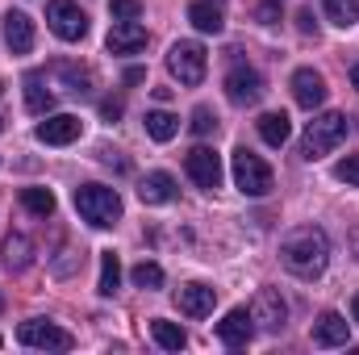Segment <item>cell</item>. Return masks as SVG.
Here are the masks:
<instances>
[{
  "mask_svg": "<svg viewBox=\"0 0 359 355\" xmlns=\"http://www.w3.org/2000/svg\"><path fill=\"white\" fill-rule=\"evenodd\" d=\"M280 260L301 280L322 276L326 264H330V239H326V230L322 226H297V230H288L284 243H280Z\"/></svg>",
  "mask_w": 359,
  "mask_h": 355,
  "instance_id": "1",
  "label": "cell"
},
{
  "mask_svg": "<svg viewBox=\"0 0 359 355\" xmlns=\"http://www.w3.org/2000/svg\"><path fill=\"white\" fill-rule=\"evenodd\" d=\"M76 213L96 230H109L121 217V196H117V188H104V184H80L76 188Z\"/></svg>",
  "mask_w": 359,
  "mask_h": 355,
  "instance_id": "2",
  "label": "cell"
},
{
  "mask_svg": "<svg viewBox=\"0 0 359 355\" xmlns=\"http://www.w3.org/2000/svg\"><path fill=\"white\" fill-rule=\"evenodd\" d=\"M347 117L343 113H322V117H313L309 126H305V138H301V159H322V155H330L343 138H347Z\"/></svg>",
  "mask_w": 359,
  "mask_h": 355,
  "instance_id": "3",
  "label": "cell"
},
{
  "mask_svg": "<svg viewBox=\"0 0 359 355\" xmlns=\"http://www.w3.org/2000/svg\"><path fill=\"white\" fill-rule=\"evenodd\" d=\"M168 67H172V76H176L180 84H201L205 80V67H209V55H205V46L201 42H192V38H180L172 42V51H168Z\"/></svg>",
  "mask_w": 359,
  "mask_h": 355,
  "instance_id": "4",
  "label": "cell"
},
{
  "mask_svg": "<svg viewBox=\"0 0 359 355\" xmlns=\"http://www.w3.org/2000/svg\"><path fill=\"white\" fill-rule=\"evenodd\" d=\"M230 163H234V184H238L247 196H268L271 192V168L255 155V151L238 147V151L230 155Z\"/></svg>",
  "mask_w": 359,
  "mask_h": 355,
  "instance_id": "5",
  "label": "cell"
},
{
  "mask_svg": "<svg viewBox=\"0 0 359 355\" xmlns=\"http://www.w3.org/2000/svg\"><path fill=\"white\" fill-rule=\"evenodd\" d=\"M46 25H50L55 38L80 42V38L88 34V13H84L76 0H50V4H46Z\"/></svg>",
  "mask_w": 359,
  "mask_h": 355,
  "instance_id": "6",
  "label": "cell"
},
{
  "mask_svg": "<svg viewBox=\"0 0 359 355\" xmlns=\"http://www.w3.org/2000/svg\"><path fill=\"white\" fill-rule=\"evenodd\" d=\"M17 339L25 347H34V351H72V335L63 326H55V322H42V318L21 322L17 326Z\"/></svg>",
  "mask_w": 359,
  "mask_h": 355,
  "instance_id": "7",
  "label": "cell"
},
{
  "mask_svg": "<svg viewBox=\"0 0 359 355\" xmlns=\"http://www.w3.org/2000/svg\"><path fill=\"white\" fill-rule=\"evenodd\" d=\"M184 172L192 176L196 188L213 192V188L222 184V155H217V151H209V147H192V151L184 155Z\"/></svg>",
  "mask_w": 359,
  "mask_h": 355,
  "instance_id": "8",
  "label": "cell"
},
{
  "mask_svg": "<svg viewBox=\"0 0 359 355\" xmlns=\"http://www.w3.org/2000/svg\"><path fill=\"white\" fill-rule=\"evenodd\" d=\"M226 96H230L234 105H255V100L264 96V76H259L255 67H247V63H234V67L226 72Z\"/></svg>",
  "mask_w": 359,
  "mask_h": 355,
  "instance_id": "9",
  "label": "cell"
},
{
  "mask_svg": "<svg viewBox=\"0 0 359 355\" xmlns=\"http://www.w3.org/2000/svg\"><path fill=\"white\" fill-rule=\"evenodd\" d=\"M251 322H255L259 330H280V326L288 322V305H284L280 288H259V293H255V301H251Z\"/></svg>",
  "mask_w": 359,
  "mask_h": 355,
  "instance_id": "10",
  "label": "cell"
},
{
  "mask_svg": "<svg viewBox=\"0 0 359 355\" xmlns=\"http://www.w3.org/2000/svg\"><path fill=\"white\" fill-rule=\"evenodd\" d=\"M38 142H46V147H67V142H76L80 134H84V121L76 117V113H55V117H46V121H38Z\"/></svg>",
  "mask_w": 359,
  "mask_h": 355,
  "instance_id": "11",
  "label": "cell"
},
{
  "mask_svg": "<svg viewBox=\"0 0 359 355\" xmlns=\"http://www.w3.org/2000/svg\"><path fill=\"white\" fill-rule=\"evenodd\" d=\"M0 34H4V46H8L13 55H29V51H34V21H29L25 13L8 8L4 21H0Z\"/></svg>",
  "mask_w": 359,
  "mask_h": 355,
  "instance_id": "12",
  "label": "cell"
},
{
  "mask_svg": "<svg viewBox=\"0 0 359 355\" xmlns=\"http://www.w3.org/2000/svg\"><path fill=\"white\" fill-rule=\"evenodd\" d=\"M176 305H180V314H188V318H209L213 305H217V288L192 280V284H184L176 293Z\"/></svg>",
  "mask_w": 359,
  "mask_h": 355,
  "instance_id": "13",
  "label": "cell"
},
{
  "mask_svg": "<svg viewBox=\"0 0 359 355\" xmlns=\"http://www.w3.org/2000/svg\"><path fill=\"white\" fill-rule=\"evenodd\" d=\"M104 46H109L113 55H138V51L147 46V25H138V21H113Z\"/></svg>",
  "mask_w": 359,
  "mask_h": 355,
  "instance_id": "14",
  "label": "cell"
},
{
  "mask_svg": "<svg viewBox=\"0 0 359 355\" xmlns=\"http://www.w3.org/2000/svg\"><path fill=\"white\" fill-rule=\"evenodd\" d=\"M292 100L301 105V109H318L322 100H326V80H322V72H313V67H301L297 76H292Z\"/></svg>",
  "mask_w": 359,
  "mask_h": 355,
  "instance_id": "15",
  "label": "cell"
},
{
  "mask_svg": "<svg viewBox=\"0 0 359 355\" xmlns=\"http://www.w3.org/2000/svg\"><path fill=\"white\" fill-rule=\"evenodd\" d=\"M255 335V322H251V309H230L222 322H217V339L226 347H247Z\"/></svg>",
  "mask_w": 359,
  "mask_h": 355,
  "instance_id": "16",
  "label": "cell"
},
{
  "mask_svg": "<svg viewBox=\"0 0 359 355\" xmlns=\"http://www.w3.org/2000/svg\"><path fill=\"white\" fill-rule=\"evenodd\" d=\"M313 343H318V347H347V343H351V326H347V318L334 314V309H326V314L313 322Z\"/></svg>",
  "mask_w": 359,
  "mask_h": 355,
  "instance_id": "17",
  "label": "cell"
},
{
  "mask_svg": "<svg viewBox=\"0 0 359 355\" xmlns=\"http://www.w3.org/2000/svg\"><path fill=\"white\" fill-rule=\"evenodd\" d=\"M138 196H142V205H168L176 196V180L168 172H147L138 184Z\"/></svg>",
  "mask_w": 359,
  "mask_h": 355,
  "instance_id": "18",
  "label": "cell"
},
{
  "mask_svg": "<svg viewBox=\"0 0 359 355\" xmlns=\"http://www.w3.org/2000/svg\"><path fill=\"white\" fill-rule=\"evenodd\" d=\"M188 21H192L201 34H222V29H226V17H222V8H217L213 0H192V4H188Z\"/></svg>",
  "mask_w": 359,
  "mask_h": 355,
  "instance_id": "19",
  "label": "cell"
},
{
  "mask_svg": "<svg viewBox=\"0 0 359 355\" xmlns=\"http://www.w3.org/2000/svg\"><path fill=\"white\" fill-rule=\"evenodd\" d=\"M25 109H29V113H50V109H55V92L42 84L38 72L25 76Z\"/></svg>",
  "mask_w": 359,
  "mask_h": 355,
  "instance_id": "20",
  "label": "cell"
},
{
  "mask_svg": "<svg viewBox=\"0 0 359 355\" xmlns=\"http://www.w3.org/2000/svg\"><path fill=\"white\" fill-rule=\"evenodd\" d=\"M255 126H259V138H264L268 147H284V142H288V134H292L288 113H264Z\"/></svg>",
  "mask_w": 359,
  "mask_h": 355,
  "instance_id": "21",
  "label": "cell"
},
{
  "mask_svg": "<svg viewBox=\"0 0 359 355\" xmlns=\"http://www.w3.org/2000/svg\"><path fill=\"white\" fill-rule=\"evenodd\" d=\"M147 134H151L155 142H172L180 134V117H172L168 109H151V113H147Z\"/></svg>",
  "mask_w": 359,
  "mask_h": 355,
  "instance_id": "22",
  "label": "cell"
},
{
  "mask_svg": "<svg viewBox=\"0 0 359 355\" xmlns=\"http://www.w3.org/2000/svg\"><path fill=\"white\" fill-rule=\"evenodd\" d=\"M151 335H155V343H159L163 351H184V347H188V335L180 330L176 322H163V318H155V322H151Z\"/></svg>",
  "mask_w": 359,
  "mask_h": 355,
  "instance_id": "23",
  "label": "cell"
},
{
  "mask_svg": "<svg viewBox=\"0 0 359 355\" xmlns=\"http://www.w3.org/2000/svg\"><path fill=\"white\" fill-rule=\"evenodd\" d=\"M55 76L63 80V88L76 92V96L92 92V72H88V67H76V63H59V67H55Z\"/></svg>",
  "mask_w": 359,
  "mask_h": 355,
  "instance_id": "24",
  "label": "cell"
},
{
  "mask_svg": "<svg viewBox=\"0 0 359 355\" xmlns=\"http://www.w3.org/2000/svg\"><path fill=\"white\" fill-rule=\"evenodd\" d=\"M117 284H121V264H117V255H113V251H100V280H96V293H100V297H113Z\"/></svg>",
  "mask_w": 359,
  "mask_h": 355,
  "instance_id": "25",
  "label": "cell"
},
{
  "mask_svg": "<svg viewBox=\"0 0 359 355\" xmlns=\"http://www.w3.org/2000/svg\"><path fill=\"white\" fill-rule=\"evenodd\" d=\"M29 251H34V247H29L25 234H8V239H4V264L13 267V272H25V267H29Z\"/></svg>",
  "mask_w": 359,
  "mask_h": 355,
  "instance_id": "26",
  "label": "cell"
},
{
  "mask_svg": "<svg viewBox=\"0 0 359 355\" xmlns=\"http://www.w3.org/2000/svg\"><path fill=\"white\" fill-rule=\"evenodd\" d=\"M322 8L339 29H351L359 21V0H322Z\"/></svg>",
  "mask_w": 359,
  "mask_h": 355,
  "instance_id": "27",
  "label": "cell"
},
{
  "mask_svg": "<svg viewBox=\"0 0 359 355\" xmlns=\"http://www.w3.org/2000/svg\"><path fill=\"white\" fill-rule=\"evenodd\" d=\"M21 205H25L34 217H50V213H55V192H50V188H21Z\"/></svg>",
  "mask_w": 359,
  "mask_h": 355,
  "instance_id": "28",
  "label": "cell"
},
{
  "mask_svg": "<svg viewBox=\"0 0 359 355\" xmlns=\"http://www.w3.org/2000/svg\"><path fill=\"white\" fill-rule=\"evenodd\" d=\"M130 280H134L138 288H163V267L151 264V260H142V264L130 272Z\"/></svg>",
  "mask_w": 359,
  "mask_h": 355,
  "instance_id": "29",
  "label": "cell"
},
{
  "mask_svg": "<svg viewBox=\"0 0 359 355\" xmlns=\"http://www.w3.org/2000/svg\"><path fill=\"white\" fill-rule=\"evenodd\" d=\"M109 13L117 21H138L142 17V0H109Z\"/></svg>",
  "mask_w": 359,
  "mask_h": 355,
  "instance_id": "30",
  "label": "cell"
},
{
  "mask_svg": "<svg viewBox=\"0 0 359 355\" xmlns=\"http://www.w3.org/2000/svg\"><path fill=\"white\" fill-rule=\"evenodd\" d=\"M192 130H196V134H213V130H217L213 109H205V105H201V109H192Z\"/></svg>",
  "mask_w": 359,
  "mask_h": 355,
  "instance_id": "31",
  "label": "cell"
},
{
  "mask_svg": "<svg viewBox=\"0 0 359 355\" xmlns=\"http://www.w3.org/2000/svg\"><path fill=\"white\" fill-rule=\"evenodd\" d=\"M334 176L343 180V184H351V188H359V155H347V159L334 168Z\"/></svg>",
  "mask_w": 359,
  "mask_h": 355,
  "instance_id": "32",
  "label": "cell"
},
{
  "mask_svg": "<svg viewBox=\"0 0 359 355\" xmlns=\"http://www.w3.org/2000/svg\"><path fill=\"white\" fill-rule=\"evenodd\" d=\"M121 113H126V105H121L117 96H109V100H100V117H104V121H117Z\"/></svg>",
  "mask_w": 359,
  "mask_h": 355,
  "instance_id": "33",
  "label": "cell"
},
{
  "mask_svg": "<svg viewBox=\"0 0 359 355\" xmlns=\"http://www.w3.org/2000/svg\"><path fill=\"white\" fill-rule=\"evenodd\" d=\"M297 21H301V34H318V21H313V13H309V8H301V13H297Z\"/></svg>",
  "mask_w": 359,
  "mask_h": 355,
  "instance_id": "34",
  "label": "cell"
},
{
  "mask_svg": "<svg viewBox=\"0 0 359 355\" xmlns=\"http://www.w3.org/2000/svg\"><path fill=\"white\" fill-rule=\"evenodd\" d=\"M351 251H355V260H359V226L351 230Z\"/></svg>",
  "mask_w": 359,
  "mask_h": 355,
  "instance_id": "35",
  "label": "cell"
},
{
  "mask_svg": "<svg viewBox=\"0 0 359 355\" xmlns=\"http://www.w3.org/2000/svg\"><path fill=\"white\" fill-rule=\"evenodd\" d=\"M351 314H355V322H359V293H355V301H351Z\"/></svg>",
  "mask_w": 359,
  "mask_h": 355,
  "instance_id": "36",
  "label": "cell"
},
{
  "mask_svg": "<svg viewBox=\"0 0 359 355\" xmlns=\"http://www.w3.org/2000/svg\"><path fill=\"white\" fill-rule=\"evenodd\" d=\"M351 84H355V88H359V63H355V72H351Z\"/></svg>",
  "mask_w": 359,
  "mask_h": 355,
  "instance_id": "37",
  "label": "cell"
},
{
  "mask_svg": "<svg viewBox=\"0 0 359 355\" xmlns=\"http://www.w3.org/2000/svg\"><path fill=\"white\" fill-rule=\"evenodd\" d=\"M0 130H4V117H0Z\"/></svg>",
  "mask_w": 359,
  "mask_h": 355,
  "instance_id": "38",
  "label": "cell"
},
{
  "mask_svg": "<svg viewBox=\"0 0 359 355\" xmlns=\"http://www.w3.org/2000/svg\"><path fill=\"white\" fill-rule=\"evenodd\" d=\"M0 309H4V297H0Z\"/></svg>",
  "mask_w": 359,
  "mask_h": 355,
  "instance_id": "39",
  "label": "cell"
},
{
  "mask_svg": "<svg viewBox=\"0 0 359 355\" xmlns=\"http://www.w3.org/2000/svg\"><path fill=\"white\" fill-rule=\"evenodd\" d=\"M0 347H4V339H0Z\"/></svg>",
  "mask_w": 359,
  "mask_h": 355,
  "instance_id": "40",
  "label": "cell"
}]
</instances>
